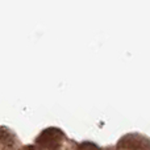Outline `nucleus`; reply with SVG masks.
I'll use <instances>...</instances> for the list:
<instances>
[{
  "mask_svg": "<svg viewBox=\"0 0 150 150\" xmlns=\"http://www.w3.org/2000/svg\"><path fill=\"white\" fill-rule=\"evenodd\" d=\"M120 150H150V140L140 134H128L120 141Z\"/></svg>",
  "mask_w": 150,
  "mask_h": 150,
  "instance_id": "nucleus-1",
  "label": "nucleus"
}]
</instances>
